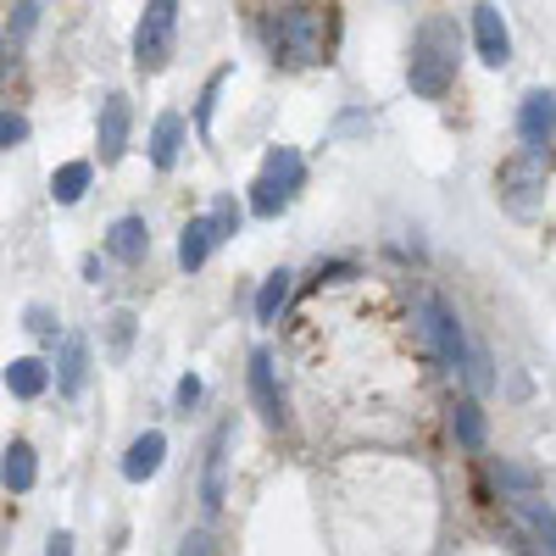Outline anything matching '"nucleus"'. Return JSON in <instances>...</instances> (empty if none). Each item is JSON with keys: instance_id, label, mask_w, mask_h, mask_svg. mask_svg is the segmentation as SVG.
<instances>
[{"instance_id": "nucleus-3", "label": "nucleus", "mask_w": 556, "mask_h": 556, "mask_svg": "<svg viewBox=\"0 0 556 556\" xmlns=\"http://www.w3.org/2000/svg\"><path fill=\"white\" fill-rule=\"evenodd\" d=\"M173 45H178V0H146L139 28H134V67L162 73L173 62Z\"/></svg>"}, {"instance_id": "nucleus-33", "label": "nucleus", "mask_w": 556, "mask_h": 556, "mask_svg": "<svg viewBox=\"0 0 556 556\" xmlns=\"http://www.w3.org/2000/svg\"><path fill=\"white\" fill-rule=\"evenodd\" d=\"M45 556H73V534H67V529H56L51 540H45Z\"/></svg>"}, {"instance_id": "nucleus-14", "label": "nucleus", "mask_w": 556, "mask_h": 556, "mask_svg": "<svg viewBox=\"0 0 556 556\" xmlns=\"http://www.w3.org/2000/svg\"><path fill=\"white\" fill-rule=\"evenodd\" d=\"M106 251H112L117 262H146V251H151L146 217H117V223L106 228Z\"/></svg>"}, {"instance_id": "nucleus-13", "label": "nucleus", "mask_w": 556, "mask_h": 556, "mask_svg": "<svg viewBox=\"0 0 556 556\" xmlns=\"http://www.w3.org/2000/svg\"><path fill=\"white\" fill-rule=\"evenodd\" d=\"M34 479H39V456H34V445H28V440H12L7 456H0V484H7L12 495H28Z\"/></svg>"}, {"instance_id": "nucleus-32", "label": "nucleus", "mask_w": 556, "mask_h": 556, "mask_svg": "<svg viewBox=\"0 0 556 556\" xmlns=\"http://www.w3.org/2000/svg\"><path fill=\"white\" fill-rule=\"evenodd\" d=\"M351 262H317V285H334V278H351Z\"/></svg>"}, {"instance_id": "nucleus-22", "label": "nucleus", "mask_w": 556, "mask_h": 556, "mask_svg": "<svg viewBox=\"0 0 556 556\" xmlns=\"http://www.w3.org/2000/svg\"><path fill=\"white\" fill-rule=\"evenodd\" d=\"M285 301H290V273L278 267V273H267V278H262V290H256V323H278Z\"/></svg>"}, {"instance_id": "nucleus-25", "label": "nucleus", "mask_w": 556, "mask_h": 556, "mask_svg": "<svg viewBox=\"0 0 556 556\" xmlns=\"http://www.w3.org/2000/svg\"><path fill=\"white\" fill-rule=\"evenodd\" d=\"M28 139V117L23 112H0V151H17Z\"/></svg>"}, {"instance_id": "nucleus-12", "label": "nucleus", "mask_w": 556, "mask_h": 556, "mask_svg": "<svg viewBox=\"0 0 556 556\" xmlns=\"http://www.w3.org/2000/svg\"><path fill=\"white\" fill-rule=\"evenodd\" d=\"M84 384H89V340H84V334H62L56 390H62V395H84Z\"/></svg>"}, {"instance_id": "nucleus-1", "label": "nucleus", "mask_w": 556, "mask_h": 556, "mask_svg": "<svg viewBox=\"0 0 556 556\" xmlns=\"http://www.w3.org/2000/svg\"><path fill=\"white\" fill-rule=\"evenodd\" d=\"M456 62H462V28L451 17H429L412 34V56H406V84L417 101H445L456 84Z\"/></svg>"}, {"instance_id": "nucleus-30", "label": "nucleus", "mask_w": 556, "mask_h": 556, "mask_svg": "<svg viewBox=\"0 0 556 556\" xmlns=\"http://www.w3.org/2000/svg\"><path fill=\"white\" fill-rule=\"evenodd\" d=\"M178 556H217V540L195 529V534H184V545H178Z\"/></svg>"}, {"instance_id": "nucleus-6", "label": "nucleus", "mask_w": 556, "mask_h": 556, "mask_svg": "<svg viewBox=\"0 0 556 556\" xmlns=\"http://www.w3.org/2000/svg\"><path fill=\"white\" fill-rule=\"evenodd\" d=\"M473 45H479L484 67H506V62H513V34H506V17H501L495 0H479V7H473Z\"/></svg>"}, {"instance_id": "nucleus-20", "label": "nucleus", "mask_w": 556, "mask_h": 556, "mask_svg": "<svg viewBox=\"0 0 556 556\" xmlns=\"http://www.w3.org/2000/svg\"><path fill=\"white\" fill-rule=\"evenodd\" d=\"M89 178H96V167H89V162H62V167L51 173V195H56V206H78L84 190H89Z\"/></svg>"}, {"instance_id": "nucleus-17", "label": "nucleus", "mask_w": 556, "mask_h": 556, "mask_svg": "<svg viewBox=\"0 0 556 556\" xmlns=\"http://www.w3.org/2000/svg\"><path fill=\"white\" fill-rule=\"evenodd\" d=\"M7 390H12L17 401H39L45 390H51V367H45L39 356H17V362L7 367Z\"/></svg>"}, {"instance_id": "nucleus-9", "label": "nucleus", "mask_w": 556, "mask_h": 556, "mask_svg": "<svg viewBox=\"0 0 556 556\" xmlns=\"http://www.w3.org/2000/svg\"><path fill=\"white\" fill-rule=\"evenodd\" d=\"M518 134H523L529 151H545L551 146V134H556V89H534V96H523Z\"/></svg>"}, {"instance_id": "nucleus-23", "label": "nucleus", "mask_w": 556, "mask_h": 556, "mask_svg": "<svg viewBox=\"0 0 556 556\" xmlns=\"http://www.w3.org/2000/svg\"><path fill=\"white\" fill-rule=\"evenodd\" d=\"M206 217H212V228H217V240H235V235H240V223H245V206H240L235 195H217Z\"/></svg>"}, {"instance_id": "nucleus-15", "label": "nucleus", "mask_w": 556, "mask_h": 556, "mask_svg": "<svg viewBox=\"0 0 556 556\" xmlns=\"http://www.w3.org/2000/svg\"><path fill=\"white\" fill-rule=\"evenodd\" d=\"M212 245H217L212 217H190V223H184V235H178V267H184V273H195V267L212 256Z\"/></svg>"}, {"instance_id": "nucleus-5", "label": "nucleus", "mask_w": 556, "mask_h": 556, "mask_svg": "<svg viewBox=\"0 0 556 556\" xmlns=\"http://www.w3.org/2000/svg\"><path fill=\"white\" fill-rule=\"evenodd\" d=\"M417 323H424V334H429V345L440 351L445 367H468V334H462L456 312H451L440 295H424V301H417Z\"/></svg>"}, {"instance_id": "nucleus-11", "label": "nucleus", "mask_w": 556, "mask_h": 556, "mask_svg": "<svg viewBox=\"0 0 556 556\" xmlns=\"http://www.w3.org/2000/svg\"><path fill=\"white\" fill-rule=\"evenodd\" d=\"M162 462H167V434L162 429H146V434L128 445V456H123V479L128 484H146V479L162 473Z\"/></svg>"}, {"instance_id": "nucleus-19", "label": "nucleus", "mask_w": 556, "mask_h": 556, "mask_svg": "<svg viewBox=\"0 0 556 556\" xmlns=\"http://www.w3.org/2000/svg\"><path fill=\"white\" fill-rule=\"evenodd\" d=\"M178 151H184V117H178V112H162L156 128H151V162H156V167H173Z\"/></svg>"}, {"instance_id": "nucleus-26", "label": "nucleus", "mask_w": 556, "mask_h": 556, "mask_svg": "<svg viewBox=\"0 0 556 556\" xmlns=\"http://www.w3.org/2000/svg\"><path fill=\"white\" fill-rule=\"evenodd\" d=\"M106 323H112V356L123 362V356H128V345H134V312H112Z\"/></svg>"}, {"instance_id": "nucleus-29", "label": "nucleus", "mask_w": 556, "mask_h": 556, "mask_svg": "<svg viewBox=\"0 0 556 556\" xmlns=\"http://www.w3.org/2000/svg\"><path fill=\"white\" fill-rule=\"evenodd\" d=\"M495 479H501L506 490H518V495H529V490H534V479H529L523 468H513V462H495Z\"/></svg>"}, {"instance_id": "nucleus-8", "label": "nucleus", "mask_w": 556, "mask_h": 556, "mask_svg": "<svg viewBox=\"0 0 556 556\" xmlns=\"http://www.w3.org/2000/svg\"><path fill=\"white\" fill-rule=\"evenodd\" d=\"M128 128H134V106H128V96H106V101H101V123H96L101 162H123V151H128Z\"/></svg>"}, {"instance_id": "nucleus-27", "label": "nucleus", "mask_w": 556, "mask_h": 556, "mask_svg": "<svg viewBox=\"0 0 556 556\" xmlns=\"http://www.w3.org/2000/svg\"><path fill=\"white\" fill-rule=\"evenodd\" d=\"M223 84H228V67H223V73H212V78H206V89H201V106H195V123H201V134L212 128V106H217V89H223Z\"/></svg>"}, {"instance_id": "nucleus-7", "label": "nucleus", "mask_w": 556, "mask_h": 556, "mask_svg": "<svg viewBox=\"0 0 556 556\" xmlns=\"http://www.w3.org/2000/svg\"><path fill=\"white\" fill-rule=\"evenodd\" d=\"M251 401H256L267 429H285L290 424V406H285V390H278V374H273V356L267 351H251Z\"/></svg>"}, {"instance_id": "nucleus-2", "label": "nucleus", "mask_w": 556, "mask_h": 556, "mask_svg": "<svg viewBox=\"0 0 556 556\" xmlns=\"http://www.w3.org/2000/svg\"><path fill=\"white\" fill-rule=\"evenodd\" d=\"M267 45H273L278 67H317V62H329V34H323V17H317V7H306V0H295V7H285L273 17Z\"/></svg>"}, {"instance_id": "nucleus-24", "label": "nucleus", "mask_w": 556, "mask_h": 556, "mask_svg": "<svg viewBox=\"0 0 556 556\" xmlns=\"http://www.w3.org/2000/svg\"><path fill=\"white\" fill-rule=\"evenodd\" d=\"M23 329H28L34 340H45V345H51V340H56V312H51V306H39V301H34V306L23 312Z\"/></svg>"}, {"instance_id": "nucleus-31", "label": "nucleus", "mask_w": 556, "mask_h": 556, "mask_svg": "<svg viewBox=\"0 0 556 556\" xmlns=\"http://www.w3.org/2000/svg\"><path fill=\"white\" fill-rule=\"evenodd\" d=\"M201 390H206V384H201V374H184V379H178V390H173V395H178V406H184V412H190V406H195V401H201Z\"/></svg>"}, {"instance_id": "nucleus-21", "label": "nucleus", "mask_w": 556, "mask_h": 556, "mask_svg": "<svg viewBox=\"0 0 556 556\" xmlns=\"http://www.w3.org/2000/svg\"><path fill=\"white\" fill-rule=\"evenodd\" d=\"M451 434H456L462 451H484V412H479V401H456L451 406Z\"/></svg>"}, {"instance_id": "nucleus-28", "label": "nucleus", "mask_w": 556, "mask_h": 556, "mask_svg": "<svg viewBox=\"0 0 556 556\" xmlns=\"http://www.w3.org/2000/svg\"><path fill=\"white\" fill-rule=\"evenodd\" d=\"M468 379H473V390H479V395H484V390L495 384V374H490V351L468 345Z\"/></svg>"}, {"instance_id": "nucleus-16", "label": "nucleus", "mask_w": 556, "mask_h": 556, "mask_svg": "<svg viewBox=\"0 0 556 556\" xmlns=\"http://www.w3.org/2000/svg\"><path fill=\"white\" fill-rule=\"evenodd\" d=\"M262 178H273L278 190H285V195L295 201V190L306 184V162H301V151H290V146H273V151H267V162H262Z\"/></svg>"}, {"instance_id": "nucleus-4", "label": "nucleus", "mask_w": 556, "mask_h": 556, "mask_svg": "<svg viewBox=\"0 0 556 556\" xmlns=\"http://www.w3.org/2000/svg\"><path fill=\"white\" fill-rule=\"evenodd\" d=\"M495 201H501L506 212H518V217H529V212L545 201V162H540V151H523V156H513V162H501V173H495Z\"/></svg>"}, {"instance_id": "nucleus-10", "label": "nucleus", "mask_w": 556, "mask_h": 556, "mask_svg": "<svg viewBox=\"0 0 556 556\" xmlns=\"http://www.w3.org/2000/svg\"><path fill=\"white\" fill-rule=\"evenodd\" d=\"M228 440H235V424H217L212 445H206V479H201V506L217 513L223 495H228Z\"/></svg>"}, {"instance_id": "nucleus-18", "label": "nucleus", "mask_w": 556, "mask_h": 556, "mask_svg": "<svg viewBox=\"0 0 556 556\" xmlns=\"http://www.w3.org/2000/svg\"><path fill=\"white\" fill-rule=\"evenodd\" d=\"M513 506H518V518L534 529V540H540V545L556 556V506H551V501H540L534 490H529V495H518Z\"/></svg>"}]
</instances>
